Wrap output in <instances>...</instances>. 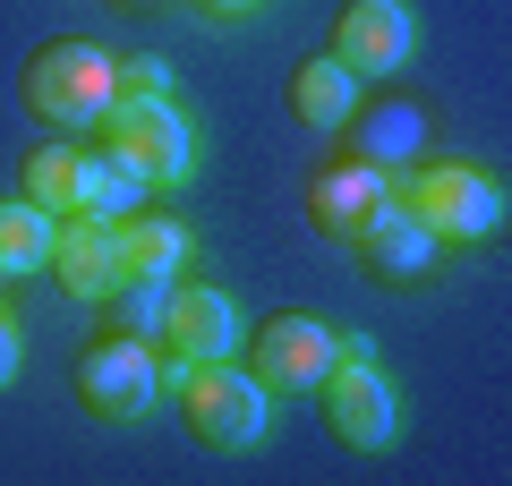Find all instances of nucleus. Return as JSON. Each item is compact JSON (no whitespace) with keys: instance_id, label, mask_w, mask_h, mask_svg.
<instances>
[{"instance_id":"f257e3e1","label":"nucleus","mask_w":512,"mask_h":486,"mask_svg":"<svg viewBox=\"0 0 512 486\" xmlns=\"http://www.w3.org/2000/svg\"><path fill=\"white\" fill-rule=\"evenodd\" d=\"M384 197L410 205L436 239H495L504 231V188L487 171H470V162H419V171L393 162L384 171Z\"/></svg>"},{"instance_id":"f03ea898","label":"nucleus","mask_w":512,"mask_h":486,"mask_svg":"<svg viewBox=\"0 0 512 486\" xmlns=\"http://www.w3.org/2000/svg\"><path fill=\"white\" fill-rule=\"evenodd\" d=\"M180 410H188V435L214 452H248L265 435V384L231 359H188L180 367Z\"/></svg>"},{"instance_id":"7ed1b4c3","label":"nucleus","mask_w":512,"mask_h":486,"mask_svg":"<svg viewBox=\"0 0 512 486\" xmlns=\"http://www.w3.org/2000/svg\"><path fill=\"white\" fill-rule=\"evenodd\" d=\"M103 154L120 162V171H137V180H163V188H180L188 171H197V137H188V120L171 111V94L163 103H111L103 111Z\"/></svg>"},{"instance_id":"20e7f679","label":"nucleus","mask_w":512,"mask_h":486,"mask_svg":"<svg viewBox=\"0 0 512 486\" xmlns=\"http://www.w3.org/2000/svg\"><path fill=\"white\" fill-rule=\"evenodd\" d=\"M316 393H325V418H333V435H342L350 452H384L393 427H402L393 384L376 376V350L367 342H333V367L316 376Z\"/></svg>"},{"instance_id":"39448f33","label":"nucleus","mask_w":512,"mask_h":486,"mask_svg":"<svg viewBox=\"0 0 512 486\" xmlns=\"http://www.w3.org/2000/svg\"><path fill=\"white\" fill-rule=\"evenodd\" d=\"M26 103L52 128H94L111 111V60L94 52V43H52V52H35V69H26Z\"/></svg>"},{"instance_id":"423d86ee","label":"nucleus","mask_w":512,"mask_h":486,"mask_svg":"<svg viewBox=\"0 0 512 486\" xmlns=\"http://www.w3.org/2000/svg\"><path fill=\"white\" fill-rule=\"evenodd\" d=\"M188 367V359H180ZM180 367H154V342H103V350H86V367H77V393H86V410L94 418H146L154 401L180 384Z\"/></svg>"},{"instance_id":"0eeeda50","label":"nucleus","mask_w":512,"mask_h":486,"mask_svg":"<svg viewBox=\"0 0 512 486\" xmlns=\"http://www.w3.org/2000/svg\"><path fill=\"white\" fill-rule=\"evenodd\" d=\"M402 52H410V9H402V0H350V9H342V26H333V60H342L359 86H367V77H393Z\"/></svg>"},{"instance_id":"6e6552de","label":"nucleus","mask_w":512,"mask_h":486,"mask_svg":"<svg viewBox=\"0 0 512 486\" xmlns=\"http://www.w3.org/2000/svg\"><path fill=\"white\" fill-rule=\"evenodd\" d=\"M333 367V333L316 316H274L265 333H256V367L248 376L265 384V393H316V376Z\"/></svg>"},{"instance_id":"1a4fd4ad","label":"nucleus","mask_w":512,"mask_h":486,"mask_svg":"<svg viewBox=\"0 0 512 486\" xmlns=\"http://www.w3.org/2000/svg\"><path fill=\"white\" fill-rule=\"evenodd\" d=\"M231 342H239V307L222 290H171V307H163L171 359H231Z\"/></svg>"},{"instance_id":"9d476101","label":"nucleus","mask_w":512,"mask_h":486,"mask_svg":"<svg viewBox=\"0 0 512 486\" xmlns=\"http://www.w3.org/2000/svg\"><path fill=\"white\" fill-rule=\"evenodd\" d=\"M188 256V231L163 214H120L111 222V282H171ZM111 299V290H103Z\"/></svg>"},{"instance_id":"9b49d317","label":"nucleus","mask_w":512,"mask_h":486,"mask_svg":"<svg viewBox=\"0 0 512 486\" xmlns=\"http://www.w3.org/2000/svg\"><path fill=\"white\" fill-rule=\"evenodd\" d=\"M350 239H359V256H367L376 273H393V282L427 273V256H436V231H427V222L410 214V205H393V197H384V205H376V214H367Z\"/></svg>"},{"instance_id":"f8f14e48","label":"nucleus","mask_w":512,"mask_h":486,"mask_svg":"<svg viewBox=\"0 0 512 486\" xmlns=\"http://www.w3.org/2000/svg\"><path fill=\"white\" fill-rule=\"evenodd\" d=\"M43 265L69 282V299H103V290H111V222L60 214V222H52V256H43Z\"/></svg>"},{"instance_id":"ddd939ff","label":"nucleus","mask_w":512,"mask_h":486,"mask_svg":"<svg viewBox=\"0 0 512 486\" xmlns=\"http://www.w3.org/2000/svg\"><path fill=\"white\" fill-rule=\"evenodd\" d=\"M94 171H103V154H86V145H43V154H26V205H43L52 222L86 214Z\"/></svg>"},{"instance_id":"4468645a","label":"nucleus","mask_w":512,"mask_h":486,"mask_svg":"<svg viewBox=\"0 0 512 486\" xmlns=\"http://www.w3.org/2000/svg\"><path fill=\"white\" fill-rule=\"evenodd\" d=\"M384 205V171H367V162H342V171H325V180L308 188V214H316V231H333V239H350L367 214Z\"/></svg>"},{"instance_id":"2eb2a0df","label":"nucleus","mask_w":512,"mask_h":486,"mask_svg":"<svg viewBox=\"0 0 512 486\" xmlns=\"http://www.w3.org/2000/svg\"><path fill=\"white\" fill-rule=\"evenodd\" d=\"M291 111H299L308 128H342L350 111H359V77H350L333 52H325V60H308V69L291 77Z\"/></svg>"},{"instance_id":"dca6fc26","label":"nucleus","mask_w":512,"mask_h":486,"mask_svg":"<svg viewBox=\"0 0 512 486\" xmlns=\"http://www.w3.org/2000/svg\"><path fill=\"white\" fill-rule=\"evenodd\" d=\"M359 162H367V171L419 162V111H410V103H376V111H359Z\"/></svg>"},{"instance_id":"f3484780","label":"nucleus","mask_w":512,"mask_h":486,"mask_svg":"<svg viewBox=\"0 0 512 486\" xmlns=\"http://www.w3.org/2000/svg\"><path fill=\"white\" fill-rule=\"evenodd\" d=\"M52 256V214L43 205H0V273H35Z\"/></svg>"},{"instance_id":"a211bd4d","label":"nucleus","mask_w":512,"mask_h":486,"mask_svg":"<svg viewBox=\"0 0 512 486\" xmlns=\"http://www.w3.org/2000/svg\"><path fill=\"white\" fill-rule=\"evenodd\" d=\"M163 307H171V282H111V324L128 342H163Z\"/></svg>"},{"instance_id":"6ab92c4d","label":"nucleus","mask_w":512,"mask_h":486,"mask_svg":"<svg viewBox=\"0 0 512 486\" xmlns=\"http://www.w3.org/2000/svg\"><path fill=\"white\" fill-rule=\"evenodd\" d=\"M171 69L163 60H111V103H163Z\"/></svg>"},{"instance_id":"aec40b11","label":"nucleus","mask_w":512,"mask_h":486,"mask_svg":"<svg viewBox=\"0 0 512 486\" xmlns=\"http://www.w3.org/2000/svg\"><path fill=\"white\" fill-rule=\"evenodd\" d=\"M9 376H18V324L0 316V384H9Z\"/></svg>"},{"instance_id":"412c9836","label":"nucleus","mask_w":512,"mask_h":486,"mask_svg":"<svg viewBox=\"0 0 512 486\" xmlns=\"http://www.w3.org/2000/svg\"><path fill=\"white\" fill-rule=\"evenodd\" d=\"M205 9H239V0H205Z\"/></svg>"}]
</instances>
